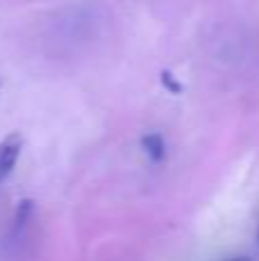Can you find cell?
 <instances>
[{
    "instance_id": "1",
    "label": "cell",
    "mask_w": 259,
    "mask_h": 261,
    "mask_svg": "<svg viewBox=\"0 0 259 261\" xmlns=\"http://www.w3.org/2000/svg\"><path fill=\"white\" fill-rule=\"evenodd\" d=\"M23 149V138L21 133H9L7 138L0 140V181H5L12 174L14 165H16L18 156Z\"/></svg>"
},
{
    "instance_id": "3",
    "label": "cell",
    "mask_w": 259,
    "mask_h": 261,
    "mask_svg": "<svg viewBox=\"0 0 259 261\" xmlns=\"http://www.w3.org/2000/svg\"><path fill=\"white\" fill-rule=\"evenodd\" d=\"M163 85H168L172 92H179V90H182V87H179L177 83L172 81V73H163Z\"/></svg>"
},
{
    "instance_id": "4",
    "label": "cell",
    "mask_w": 259,
    "mask_h": 261,
    "mask_svg": "<svg viewBox=\"0 0 259 261\" xmlns=\"http://www.w3.org/2000/svg\"><path fill=\"white\" fill-rule=\"evenodd\" d=\"M232 261H248V259H232Z\"/></svg>"
},
{
    "instance_id": "2",
    "label": "cell",
    "mask_w": 259,
    "mask_h": 261,
    "mask_svg": "<svg viewBox=\"0 0 259 261\" xmlns=\"http://www.w3.org/2000/svg\"><path fill=\"white\" fill-rule=\"evenodd\" d=\"M142 147H145V151L149 153L154 161H161V158L165 156V142L163 138H161L159 133H149L142 138Z\"/></svg>"
}]
</instances>
